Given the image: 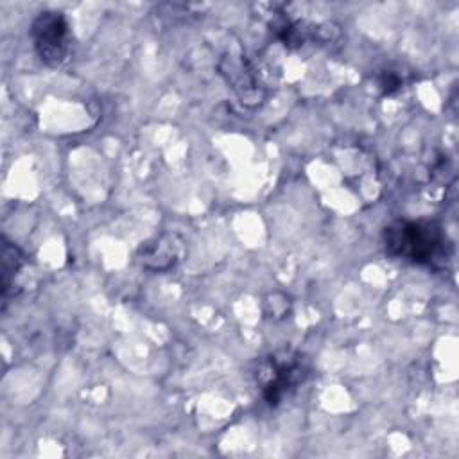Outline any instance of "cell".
Instances as JSON below:
<instances>
[{
  "mask_svg": "<svg viewBox=\"0 0 459 459\" xmlns=\"http://www.w3.org/2000/svg\"><path fill=\"white\" fill-rule=\"evenodd\" d=\"M385 253L416 265H437L448 256V240L443 228L429 219H398L382 231Z\"/></svg>",
  "mask_w": 459,
  "mask_h": 459,
  "instance_id": "1",
  "label": "cell"
},
{
  "mask_svg": "<svg viewBox=\"0 0 459 459\" xmlns=\"http://www.w3.org/2000/svg\"><path fill=\"white\" fill-rule=\"evenodd\" d=\"M308 371L310 364L303 353L281 348L258 359L253 375L264 402L278 407L307 380Z\"/></svg>",
  "mask_w": 459,
  "mask_h": 459,
  "instance_id": "2",
  "label": "cell"
},
{
  "mask_svg": "<svg viewBox=\"0 0 459 459\" xmlns=\"http://www.w3.org/2000/svg\"><path fill=\"white\" fill-rule=\"evenodd\" d=\"M30 39L43 65L63 66L72 50V30L61 11H41L30 22Z\"/></svg>",
  "mask_w": 459,
  "mask_h": 459,
  "instance_id": "3",
  "label": "cell"
},
{
  "mask_svg": "<svg viewBox=\"0 0 459 459\" xmlns=\"http://www.w3.org/2000/svg\"><path fill=\"white\" fill-rule=\"evenodd\" d=\"M217 66L221 75L226 79L230 88L235 91L244 106L255 108L262 104V100L265 99V90L260 82L256 70L246 59V56L226 52L221 56Z\"/></svg>",
  "mask_w": 459,
  "mask_h": 459,
  "instance_id": "4",
  "label": "cell"
},
{
  "mask_svg": "<svg viewBox=\"0 0 459 459\" xmlns=\"http://www.w3.org/2000/svg\"><path fill=\"white\" fill-rule=\"evenodd\" d=\"M186 255V242L174 231H163L140 244L138 264L151 273H169L181 264Z\"/></svg>",
  "mask_w": 459,
  "mask_h": 459,
  "instance_id": "5",
  "label": "cell"
},
{
  "mask_svg": "<svg viewBox=\"0 0 459 459\" xmlns=\"http://www.w3.org/2000/svg\"><path fill=\"white\" fill-rule=\"evenodd\" d=\"M29 267L27 255L11 240L2 237V299H4V308L9 301V298H14L22 292L23 289V276Z\"/></svg>",
  "mask_w": 459,
  "mask_h": 459,
  "instance_id": "6",
  "label": "cell"
},
{
  "mask_svg": "<svg viewBox=\"0 0 459 459\" xmlns=\"http://www.w3.org/2000/svg\"><path fill=\"white\" fill-rule=\"evenodd\" d=\"M290 310V299L283 292H271L265 298V314L273 319L285 317Z\"/></svg>",
  "mask_w": 459,
  "mask_h": 459,
  "instance_id": "7",
  "label": "cell"
},
{
  "mask_svg": "<svg viewBox=\"0 0 459 459\" xmlns=\"http://www.w3.org/2000/svg\"><path fill=\"white\" fill-rule=\"evenodd\" d=\"M402 79L394 74V72H391V70H387V72H384L382 75H380V79H378V86L382 88V91L384 93H393V91H396V90H400V86H402Z\"/></svg>",
  "mask_w": 459,
  "mask_h": 459,
  "instance_id": "8",
  "label": "cell"
}]
</instances>
